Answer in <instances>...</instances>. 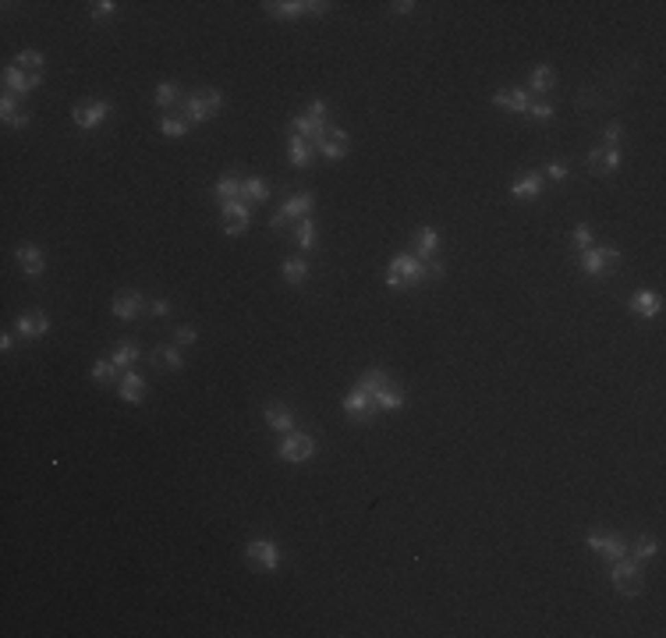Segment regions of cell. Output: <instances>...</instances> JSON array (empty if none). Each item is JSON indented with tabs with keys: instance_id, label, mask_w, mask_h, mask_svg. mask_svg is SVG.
<instances>
[{
	"instance_id": "2e32d148",
	"label": "cell",
	"mask_w": 666,
	"mask_h": 638,
	"mask_svg": "<svg viewBox=\"0 0 666 638\" xmlns=\"http://www.w3.org/2000/svg\"><path fill=\"white\" fill-rule=\"evenodd\" d=\"M18 256V266H22V273H29V277H39L47 270V259H43V252L36 249V245H22V249L14 252Z\"/></svg>"
},
{
	"instance_id": "277c9868",
	"label": "cell",
	"mask_w": 666,
	"mask_h": 638,
	"mask_svg": "<svg viewBox=\"0 0 666 638\" xmlns=\"http://www.w3.org/2000/svg\"><path fill=\"white\" fill-rule=\"evenodd\" d=\"M386 277H397V284H401V287H408V284H415V280H422V277H426V262H422L419 256H411V252H401L397 259L390 262Z\"/></svg>"
},
{
	"instance_id": "74e56055",
	"label": "cell",
	"mask_w": 666,
	"mask_h": 638,
	"mask_svg": "<svg viewBox=\"0 0 666 638\" xmlns=\"http://www.w3.org/2000/svg\"><path fill=\"white\" fill-rule=\"evenodd\" d=\"M114 373H117V365H114V362H107V358H99V362L92 365V383L107 387V383L114 380Z\"/></svg>"
},
{
	"instance_id": "484cf974",
	"label": "cell",
	"mask_w": 666,
	"mask_h": 638,
	"mask_svg": "<svg viewBox=\"0 0 666 638\" xmlns=\"http://www.w3.org/2000/svg\"><path fill=\"white\" fill-rule=\"evenodd\" d=\"M217 199H223V202H234V199H245V184L234 177V174H227V177H220V184H217Z\"/></svg>"
},
{
	"instance_id": "f6af8a7d",
	"label": "cell",
	"mask_w": 666,
	"mask_h": 638,
	"mask_svg": "<svg viewBox=\"0 0 666 638\" xmlns=\"http://www.w3.org/2000/svg\"><path fill=\"white\" fill-rule=\"evenodd\" d=\"M528 114H532L535 121H550V117H553V103H532Z\"/></svg>"
},
{
	"instance_id": "5bb4252c",
	"label": "cell",
	"mask_w": 666,
	"mask_h": 638,
	"mask_svg": "<svg viewBox=\"0 0 666 638\" xmlns=\"http://www.w3.org/2000/svg\"><path fill=\"white\" fill-rule=\"evenodd\" d=\"M493 103H496V107L514 110V114H528V107H532V99H528L525 89H500V93H493Z\"/></svg>"
},
{
	"instance_id": "816d5d0a",
	"label": "cell",
	"mask_w": 666,
	"mask_h": 638,
	"mask_svg": "<svg viewBox=\"0 0 666 638\" xmlns=\"http://www.w3.org/2000/svg\"><path fill=\"white\" fill-rule=\"evenodd\" d=\"M390 8H393V14H411L415 0H397V4H390Z\"/></svg>"
},
{
	"instance_id": "bcb514c9",
	"label": "cell",
	"mask_w": 666,
	"mask_h": 638,
	"mask_svg": "<svg viewBox=\"0 0 666 638\" xmlns=\"http://www.w3.org/2000/svg\"><path fill=\"white\" fill-rule=\"evenodd\" d=\"M195 341H199L195 326H177V344H195Z\"/></svg>"
},
{
	"instance_id": "ffe728a7",
	"label": "cell",
	"mask_w": 666,
	"mask_h": 638,
	"mask_svg": "<svg viewBox=\"0 0 666 638\" xmlns=\"http://www.w3.org/2000/svg\"><path fill=\"white\" fill-rule=\"evenodd\" d=\"M114 316L117 319H135L138 316V308H142V295L138 291H124V295H117L114 298Z\"/></svg>"
},
{
	"instance_id": "f35d334b",
	"label": "cell",
	"mask_w": 666,
	"mask_h": 638,
	"mask_svg": "<svg viewBox=\"0 0 666 638\" xmlns=\"http://www.w3.org/2000/svg\"><path fill=\"white\" fill-rule=\"evenodd\" d=\"M14 64H22V68H32V71H39V68H43V53H39V50H22V53L14 57Z\"/></svg>"
},
{
	"instance_id": "7c38bea8",
	"label": "cell",
	"mask_w": 666,
	"mask_h": 638,
	"mask_svg": "<svg viewBox=\"0 0 666 638\" xmlns=\"http://www.w3.org/2000/svg\"><path fill=\"white\" fill-rule=\"evenodd\" d=\"M291 135H301V138L312 142V146H319V142L326 138V125L312 121L308 114H295V117H291Z\"/></svg>"
},
{
	"instance_id": "1f68e13d",
	"label": "cell",
	"mask_w": 666,
	"mask_h": 638,
	"mask_svg": "<svg viewBox=\"0 0 666 638\" xmlns=\"http://www.w3.org/2000/svg\"><path fill=\"white\" fill-rule=\"evenodd\" d=\"M656 550H659V543L652 539V536H638L634 539V546H631V561H649V557H656Z\"/></svg>"
},
{
	"instance_id": "4dcf8cb0",
	"label": "cell",
	"mask_w": 666,
	"mask_h": 638,
	"mask_svg": "<svg viewBox=\"0 0 666 638\" xmlns=\"http://www.w3.org/2000/svg\"><path fill=\"white\" fill-rule=\"evenodd\" d=\"M284 280H287V284H301V280H308V262H305V259H284Z\"/></svg>"
},
{
	"instance_id": "7402d4cb",
	"label": "cell",
	"mask_w": 666,
	"mask_h": 638,
	"mask_svg": "<svg viewBox=\"0 0 666 638\" xmlns=\"http://www.w3.org/2000/svg\"><path fill=\"white\" fill-rule=\"evenodd\" d=\"M539 192H543V177H539L535 171L532 174H521V177L510 184V195L514 199H539Z\"/></svg>"
},
{
	"instance_id": "52a82bcc",
	"label": "cell",
	"mask_w": 666,
	"mask_h": 638,
	"mask_svg": "<svg viewBox=\"0 0 666 638\" xmlns=\"http://www.w3.org/2000/svg\"><path fill=\"white\" fill-rule=\"evenodd\" d=\"M585 546L602 553L606 561H620L628 557V543H624L620 536H613V532H592V536H585Z\"/></svg>"
},
{
	"instance_id": "f5cc1de1",
	"label": "cell",
	"mask_w": 666,
	"mask_h": 638,
	"mask_svg": "<svg viewBox=\"0 0 666 638\" xmlns=\"http://www.w3.org/2000/svg\"><path fill=\"white\" fill-rule=\"evenodd\" d=\"M426 277H443V266L429 259V262H426Z\"/></svg>"
},
{
	"instance_id": "e0dca14e",
	"label": "cell",
	"mask_w": 666,
	"mask_h": 638,
	"mask_svg": "<svg viewBox=\"0 0 666 638\" xmlns=\"http://www.w3.org/2000/svg\"><path fill=\"white\" fill-rule=\"evenodd\" d=\"M312 156H316V146H312L308 138H301V135H291V142H287V160L295 163V167H308Z\"/></svg>"
},
{
	"instance_id": "9f6ffc18",
	"label": "cell",
	"mask_w": 666,
	"mask_h": 638,
	"mask_svg": "<svg viewBox=\"0 0 666 638\" xmlns=\"http://www.w3.org/2000/svg\"><path fill=\"white\" fill-rule=\"evenodd\" d=\"M29 82H32V89H36L39 82H43V71H29Z\"/></svg>"
},
{
	"instance_id": "ac0fdd59",
	"label": "cell",
	"mask_w": 666,
	"mask_h": 638,
	"mask_svg": "<svg viewBox=\"0 0 666 638\" xmlns=\"http://www.w3.org/2000/svg\"><path fill=\"white\" fill-rule=\"evenodd\" d=\"M436 249H440V234H436V228H419V231H415V256H419L422 262H429Z\"/></svg>"
},
{
	"instance_id": "d6986e66",
	"label": "cell",
	"mask_w": 666,
	"mask_h": 638,
	"mask_svg": "<svg viewBox=\"0 0 666 638\" xmlns=\"http://www.w3.org/2000/svg\"><path fill=\"white\" fill-rule=\"evenodd\" d=\"M262 415H266V426L277 429V433H291V429H295V415H291L284 404H266Z\"/></svg>"
},
{
	"instance_id": "ab89813d",
	"label": "cell",
	"mask_w": 666,
	"mask_h": 638,
	"mask_svg": "<svg viewBox=\"0 0 666 638\" xmlns=\"http://www.w3.org/2000/svg\"><path fill=\"white\" fill-rule=\"evenodd\" d=\"M574 245H578V252L592 249V228H589V223H578V228H574Z\"/></svg>"
},
{
	"instance_id": "7bdbcfd3",
	"label": "cell",
	"mask_w": 666,
	"mask_h": 638,
	"mask_svg": "<svg viewBox=\"0 0 666 638\" xmlns=\"http://www.w3.org/2000/svg\"><path fill=\"white\" fill-rule=\"evenodd\" d=\"M0 114H4V121H11V117L18 114V96L4 93V99H0Z\"/></svg>"
},
{
	"instance_id": "3957f363",
	"label": "cell",
	"mask_w": 666,
	"mask_h": 638,
	"mask_svg": "<svg viewBox=\"0 0 666 638\" xmlns=\"http://www.w3.org/2000/svg\"><path fill=\"white\" fill-rule=\"evenodd\" d=\"M312 202H316V199H312V192H298V195H291V199L284 202V210H280L273 220H269V228L280 231V228H287L291 220H305V217H308V210H312Z\"/></svg>"
},
{
	"instance_id": "8fae6325",
	"label": "cell",
	"mask_w": 666,
	"mask_h": 638,
	"mask_svg": "<svg viewBox=\"0 0 666 638\" xmlns=\"http://www.w3.org/2000/svg\"><path fill=\"white\" fill-rule=\"evenodd\" d=\"M14 330L22 334V337H43L50 330V319H47L43 308H29V312H22V316L14 319Z\"/></svg>"
},
{
	"instance_id": "8992f818",
	"label": "cell",
	"mask_w": 666,
	"mask_h": 638,
	"mask_svg": "<svg viewBox=\"0 0 666 638\" xmlns=\"http://www.w3.org/2000/svg\"><path fill=\"white\" fill-rule=\"evenodd\" d=\"M613 262H620V249H613V245L581 252V270H585L589 277H602V273H606V266H613Z\"/></svg>"
},
{
	"instance_id": "30bf717a",
	"label": "cell",
	"mask_w": 666,
	"mask_h": 638,
	"mask_svg": "<svg viewBox=\"0 0 666 638\" xmlns=\"http://www.w3.org/2000/svg\"><path fill=\"white\" fill-rule=\"evenodd\" d=\"M344 411H347V419H358V422L369 426L372 419H376V401H372L362 387H355V390H351V394L344 397Z\"/></svg>"
},
{
	"instance_id": "4316f807",
	"label": "cell",
	"mask_w": 666,
	"mask_h": 638,
	"mask_svg": "<svg viewBox=\"0 0 666 638\" xmlns=\"http://www.w3.org/2000/svg\"><path fill=\"white\" fill-rule=\"evenodd\" d=\"M553 86H556V71L550 64H539L532 71V93H550Z\"/></svg>"
},
{
	"instance_id": "4fadbf2b",
	"label": "cell",
	"mask_w": 666,
	"mask_h": 638,
	"mask_svg": "<svg viewBox=\"0 0 666 638\" xmlns=\"http://www.w3.org/2000/svg\"><path fill=\"white\" fill-rule=\"evenodd\" d=\"M631 312L641 316V319H652V316L663 312V298L656 291H634L631 295Z\"/></svg>"
},
{
	"instance_id": "83f0119b",
	"label": "cell",
	"mask_w": 666,
	"mask_h": 638,
	"mask_svg": "<svg viewBox=\"0 0 666 638\" xmlns=\"http://www.w3.org/2000/svg\"><path fill=\"white\" fill-rule=\"evenodd\" d=\"M153 365H166V369H174V373H177V369L184 365V358H181L177 347L163 344V347H156V352H153Z\"/></svg>"
},
{
	"instance_id": "f907efd6",
	"label": "cell",
	"mask_w": 666,
	"mask_h": 638,
	"mask_svg": "<svg viewBox=\"0 0 666 638\" xmlns=\"http://www.w3.org/2000/svg\"><path fill=\"white\" fill-rule=\"evenodd\" d=\"M326 11H330L326 0H308V14H326Z\"/></svg>"
},
{
	"instance_id": "836d02e7",
	"label": "cell",
	"mask_w": 666,
	"mask_h": 638,
	"mask_svg": "<svg viewBox=\"0 0 666 638\" xmlns=\"http://www.w3.org/2000/svg\"><path fill=\"white\" fill-rule=\"evenodd\" d=\"M184 117H188V125H202V121L210 117V110H206L202 96H192V99H184Z\"/></svg>"
},
{
	"instance_id": "d6a6232c",
	"label": "cell",
	"mask_w": 666,
	"mask_h": 638,
	"mask_svg": "<svg viewBox=\"0 0 666 638\" xmlns=\"http://www.w3.org/2000/svg\"><path fill=\"white\" fill-rule=\"evenodd\" d=\"M362 390H365V394L369 397H376L380 394V390L386 387V373H383V369H369V373L362 376V383H358Z\"/></svg>"
},
{
	"instance_id": "8d00e7d4",
	"label": "cell",
	"mask_w": 666,
	"mask_h": 638,
	"mask_svg": "<svg viewBox=\"0 0 666 638\" xmlns=\"http://www.w3.org/2000/svg\"><path fill=\"white\" fill-rule=\"evenodd\" d=\"M160 132L171 135V138H181L184 132H188V121L184 117H160Z\"/></svg>"
},
{
	"instance_id": "6da1fadb",
	"label": "cell",
	"mask_w": 666,
	"mask_h": 638,
	"mask_svg": "<svg viewBox=\"0 0 666 638\" xmlns=\"http://www.w3.org/2000/svg\"><path fill=\"white\" fill-rule=\"evenodd\" d=\"M245 561L256 564L259 571H277L280 567V546L273 539H252L245 546Z\"/></svg>"
},
{
	"instance_id": "60d3db41",
	"label": "cell",
	"mask_w": 666,
	"mask_h": 638,
	"mask_svg": "<svg viewBox=\"0 0 666 638\" xmlns=\"http://www.w3.org/2000/svg\"><path fill=\"white\" fill-rule=\"evenodd\" d=\"M202 103H206V110H210V114H217V110L223 107V93H217V89H206V93H202Z\"/></svg>"
},
{
	"instance_id": "f546056e",
	"label": "cell",
	"mask_w": 666,
	"mask_h": 638,
	"mask_svg": "<svg viewBox=\"0 0 666 638\" xmlns=\"http://www.w3.org/2000/svg\"><path fill=\"white\" fill-rule=\"evenodd\" d=\"M295 241H298V249H305V252L316 245V223H312L308 217L295 223Z\"/></svg>"
},
{
	"instance_id": "44dd1931",
	"label": "cell",
	"mask_w": 666,
	"mask_h": 638,
	"mask_svg": "<svg viewBox=\"0 0 666 638\" xmlns=\"http://www.w3.org/2000/svg\"><path fill=\"white\" fill-rule=\"evenodd\" d=\"M273 18H301V14H308V0H269V4H262Z\"/></svg>"
},
{
	"instance_id": "603a6c76",
	"label": "cell",
	"mask_w": 666,
	"mask_h": 638,
	"mask_svg": "<svg viewBox=\"0 0 666 638\" xmlns=\"http://www.w3.org/2000/svg\"><path fill=\"white\" fill-rule=\"evenodd\" d=\"M316 149H319L326 160H344V156H347V135H344V132H333V135L326 132V138L319 142Z\"/></svg>"
},
{
	"instance_id": "e575fe53",
	"label": "cell",
	"mask_w": 666,
	"mask_h": 638,
	"mask_svg": "<svg viewBox=\"0 0 666 638\" xmlns=\"http://www.w3.org/2000/svg\"><path fill=\"white\" fill-rule=\"evenodd\" d=\"M177 86H174V82H160V86H156V93H153V99H156V107H174V103H177Z\"/></svg>"
},
{
	"instance_id": "c3c4849f",
	"label": "cell",
	"mask_w": 666,
	"mask_h": 638,
	"mask_svg": "<svg viewBox=\"0 0 666 638\" xmlns=\"http://www.w3.org/2000/svg\"><path fill=\"white\" fill-rule=\"evenodd\" d=\"M546 174H550L553 181H564V177H567V163H550Z\"/></svg>"
},
{
	"instance_id": "5b68a950",
	"label": "cell",
	"mask_w": 666,
	"mask_h": 638,
	"mask_svg": "<svg viewBox=\"0 0 666 638\" xmlns=\"http://www.w3.org/2000/svg\"><path fill=\"white\" fill-rule=\"evenodd\" d=\"M610 578H613V585L624 592V596H638L641 592V578H638V561H631V557H620V561H613V571H610Z\"/></svg>"
},
{
	"instance_id": "f1b7e54d",
	"label": "cell",
	"mask_w": 666,
	"mask_h": 638,
	"mask_svg": "<svg viewBox=\"0 0 666 638\" xmlns=\"http://www.w3.org/2000/svg\"><path fill=\"white\" fill-rule=\"evenodd\" d=\"M372 401H376V408H383V411H401L404 408V394H401V390H393V387H383Z\"/></svg>"
},
{
	"instance_id": "d4e9b609",
	"label": "cell",
	"mask_w": 666,
	"mask_h": 638,
	"mask_svg": "<svg viewBox=\"0 0 666 638\" xmlns=\"http://www.w3.org/2000/svg\"><path fill=\"white\" fill-rule=\"evenodd\" d=\"M4 89L11 96H25L32 89V82H29V75H22V68H4Z\"/></svg>"
},
{
	"instance_id": "cb8c5ba5",
	"label": "cell",
	"mask_w": 666,
	"mask_h": 638,
	"mask_svg": "<svg viewBox=\"0 0 666 638\" xmlns=\"http://www.w3.org/2000/svg\"><path fill=\"white\" fill-rule=\"evenodd\" d=\"M138 355H142V352H138L135 341H121V344L114 347V358H110V362L117 365V373H128V369L138 362Z\"/></svg>"
},
{
	"instance_id": "9a60e30c",
	"label": "cell",
	"mask_w": 666,
	"mask_h": 638,
	"mask_svg": "<svg viewBox=\"0 0 666 638\" xmlns=\"http://www.w3.org/2000/svg\"><path fill=\"white\" fill-rule=\"evenodd\" d=\"M117 394H121V401H128V404H138L142 397H145V380L135 373V369H128V373L121 376V387H117Z\"/></svg>"
},
{
	"instance_id": "b9f144b4",
	"label": "cell",
	"mask_w": 666,
	"mask_h": 638,
	"mask_svg": "<svg viewBox=\"0 0 666 638\" xmlns=\"http://www.w3.org/2000/svg\"><path fill=\"white\" fill-rule=\"evenodd\" d=\"M89 8H92V18H110L117 11L114 0H96V4H89Z\"/></svg>"
},
{
	"instance_id": "681fc988",
	"label": "cell",
	"mask_w": 666,
	"mask_h": 638,
	"mask_svg": "<svg viewBox=\"0 0 666 638\" xmlns=\"http://www.w3.org/2000/svg\"><path fill=\"white\" fill-rule=\"evenodd\" d=\"M620 135H624V132H620V125H610V128H606V135H602V138H606V149H613V146H617Z\"/></svg>"
},
{
	"instance_id": "7dc6e473",
	"label": "cell",
	"mask_w": 666,
	"mask_h": 638,
	"mask_svg": "<svg viewBox=\"0 0 666 638\" xmlns=\"http://www.w3.org/2000/svg\"><path fill=\"white\" fill-rule=\"evenodd\" d=\"M149 312L166 319V316H171V302H166V298H156V302H149Z\"/></svg>"
},
{
	"instance_id": "9c48e42d",
	"label": "cell",
	"mask_w": 666,
	"mask_h": 638,
	"mask_svg": "<svg viewBox=\"0 0 666 638\" xmlns=\"http://www.w3.org/2000/svg\"><path fill=\"white\" fill-rule=\"evenodd\" d=\"M71 117H75V125H78V128L92 132V128H99L103 121L110 117V103H107V99H96V103H82V107H75V110H71Z\"/></svg>"
},
{
	"instance_id": "ee69618b",
	"label": "cell",
	"mask_w": 666,
	"mask_h": 638,
	"mask_svg": "<svg viewBox=\"0 0 666 638\" xmlns=\"http://www.w3.org/2000/svg\"><path fill=\"white\" fill-rule=\"evenodd\" d=\"M305 114H308L312 121H319V125H326V103H323V99H312Z\"/></svg>"
},
{
	"instance_id": "7a4b0ae2",
	"label": "cell",
	"mask_w": 666,
	"mask_h": 638,
	"mask_svg": "<svg viewBox=\"0 0 666 638\" xmlns=\"http://www.w3.org/2000/svg\"><path fill=\"white\" fill-rule=\"evenodd\" d=\"M312 454H316V440H312L308 433H295V429H291V433L284 437V443H280V458L291 461V465H301Z\"/></svg>"
},
{
	"instance_id": "db71d44e",
	"label": "cell",
	"mask_w": 666,
	"mask_h": 638,
	"mask_svg": "<svg viewBox=\"0 0 666 638\" xmlns=\"http://www.w3.org/2000/svg\"><path fill=\"white\" fill-rule=\"evenodd\" d=\"M8 125H11V128H25V125H29V114H14Z\"/></svg>"
},
{
	"instance_id": "11a10c76",
	"label": "cell",
	"mask_w": 666,
	"mask_h": 638,
	"mask_svg": "<svg viewBox=\"0 0 666 638\" xmlns=\"http://www.w3.org/2000/svg\"><path fill=\"white\" fill-rule=\"evenodd\" d=\"M11 344H14L11 334H4V337H0V352H11Z\"/></svg>"
},
{
	"instance_id": "d590c367",
	"label": "cell",
	"mask_w": 666,
	"mask_h": 638,
	"mask_svg": "<svg viewBox=\"0 0 666 638\" xmlns=\"http://www.w3.org/2000/svg\"><path fill=\"white\" fill-rule=\"evenodd\" d=\"M245 199L266 202V199H269V184H266L262 177H248V181H245Z\"/></svg>"
},
{
	"instance_id": "ba28073f",
	"label": "cell",
	"mask_w": 666,
	"mask_h": 638,
	"mask_svg": "<svg viewBox=\"0 0 666 638\" xmlns=\"http://www.w3.org/2000/svg\"><path fill=\"white\" fill-rule=\"evenodd\" d=\"M220 217H223V234H231V238H238V234L248 228V220H252V213H248L245 199L223 202V206H220Z\"/></svg>"
}]
</instances>
